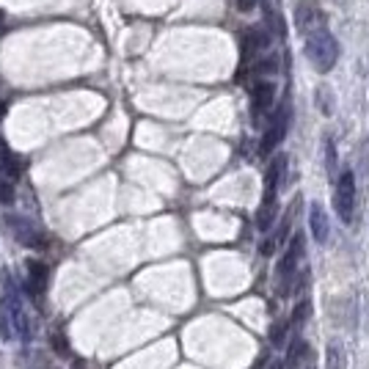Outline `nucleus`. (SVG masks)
Here are the masks:
<instances>
[{
	"label": "nucleus",
	"instance_id": "obj_16",
	"mask_svg": "<svg viewBox=\"0 0 369 369\" xmlns=\"http://www.w3.org/2000/svg\"><path fill=\"white\" fill-rule=\"evenodd\" d=\"M306 353V345H303V339H298L295 345H292V350H289V358H287V364L289 367H298L301 364V355Z\"/></svg>",
	"mask_w": 369,
	"mask_h": 369
},
{
	"label": "nucleus",
	"instance_id": "obj_13",
	"mask_svg": "<svg viewBox=\"0 0 369 369\" xmlns=\"http://www.w3.org/2000/svg\"><path fill=\"white\" fill-rule=\"evenodd\" d=\"M276 3L279 0H262V9H265V20L267 25L279 33V36H284V22H281V14H279V9H276Z\"/></svg>",
	"mask_w": 369,
	"mask_h": 369
},
{
	"label": "nucleus",
	"instance_id": "obj_21",
	"mask_svg": "<svg viewBox=\"0 0 369 369\" xmlns=\"http://www.w3.org/2000/svg\"><path fill=\"white\" fill-rule=\"evenodd\" d=\"M254 6H256V0H237V9L240 11H251Z\"/></svg>",
	"mask_w": 369,
	"mask_h": 369
},
{
	"label": "nucleus",
	"instance_id": "obj_6",
	"mask_svg": "<svg viewBox=\"0 0 369 369\" xmlns=\"http://www.w3.org/2000/svg\"><path fill=\"white\" fill-rule=\"evenodd\" d=\"M295 25H298V31H303V33H314V31H320V28H326V14L320 11V6L317 3H311V0H303L298 9H295Z\"/></svg>",
	"mask_w": 369,
	"mask_h": 369
},
{
	"label": "nucleus",
	"instance_id": "obj_22",
	"mask_svg": "<svg viewBox=\"0 0 369 369\" xmlns=\"http://www.w3.org/2000/svg\"><path fill=\"white\" fill-rule=\"evenodd\" d=\"M267 369H284V364H281V361H273V364H270Z\"/></svg>",
	"mask_w": 369,
	"mask_h": 369
},
{
	"label": "nucleus",
	"instance_id": "obj_23",
	"mask_svg": "<svg viewBox=\"0 0 369 369\" xmlns=\"http://www.w3.org/2000/svg\"><path fill=\"white\" fill-rule=\"evenodd\" d=\"M3 113H6V103H0V119H3Z\"/></svg>",
	"mask_w": 369,
	"mask_h": 369
},
{
	"label": "nucleus",
	"instance_id": "obj_20",
	"mask_svg": "<svg viewBox=\"0 0 369 369\" xmlns=\"http://www.w3.org/2000/svg\"><path fill=\"white\" fill-rule=\"evenodd\" d=\"M306 314H308V303H301V306L295 308V314H292V323H295V326H301V323L306 320Z\"/></svg>",
	"mask_w": 369,
	"mask_h": 369
},
{
	"label": "nucleus",
	"instance_id": "obj_18",
	"mask_svg": "<svg viewBox=\"0 0 369 369\" xmlns=\"http://www.w3.org/2000/svg\"><path fill=\"white\" fill-rule=\"evenodd\" d=\"M11 199H14V187L9 182V177H3L0 180V204H11Z\"/></svg>",
	"mask_w": 369,
	"mask_h": 369
},
{
	"label": "nucleus",
	"instance_id": "obj_11",
	"mask_svg": "<svg viewBox=\"0 0 369 369\" xmlns=\"http://www.w3.org/2000/svg\"><path fill=\"white\" fill-rule=\"evenodd\" d=\"M0 174H3V177H9V180H17V177L22 174L20 157L9 149V144H3V141H0Z\"/></svg>",
	"mask_w": 369,
	"mask_h": 369
},
{
	"label": "nucleus",
	"instance_id": "obj_12",
	"mask_svg": "<svg viewBox=\"0 0 369 369\" xmlns=\"http://www.w3.org/2000/svg\"><path fill=\"white\" fill-rule=\"evenodd\" d=\"M308 224H311V234H314V240L323 246V243L328 240V218H326V212H323V207L320 204H311Z\"/></svg>",
	"mask_w": 369,
	"mask_h": 369
},
{
	"label": "nucleus",
	"instance_id": "obj_8",
	"mask_svg": "<svg viewBox=\"0 0 369 369\" xmlns=\"http://www.w3.org/2000/svg\"><path fill=\"white\" fill-rule=\"evenodd\" d=\"M276 100V85L270 80H256L254 91H251V110H254V119H259L262 113H267L273 108Z\"/></svg>",
	"mask_w": 369,
	"mask_h": 369
},
{
	"label": "nucleus",
	"instance_id": "obj_10",
	"mask_svg": "<svg viewBox=\"0 0 369 369\" xmlns=\"http://www.w3.org/2000/svg\"><path fill=\"white\" fill-rule=\"evenodd\" d=\"M25 267H28V289H31V295L36 301H41V295L47 289V265L39 262V259H28Z\"/></svg>",
	"mask_w": 369,
	"mask_h": 369
},
{
	"label": "nucleus",
	"instance_id": "obj_3",
	"mask_svg": "<svg viewBox=\"0 0 369 369\" xmlns=\"http://www.w3.org/2000/svg\"><path fill=\"white\" fill-rule=\"evenodd\" d=\"M333 204L339 218L350 224L353 221V207H355V177L353 171H342L339 174V182H336V193H333Z\"/></svg>",
	"mask_w": 369,
	"mask_h": 369
},
{
	"label": "nucleus",
	"instance_id": "obj_17",
	"mask_svg": "<svg viewBox=\"0 0 369 369\" xmlns=\"http://www.w3.org/2000/svg\"><path fill=\"white\" fill-rule=\"evenodd\" d=\"M326 168H328V174L336 171V146L331 138H326Z\"/></svg>",
	"mask_w": 369,
	"mask_h": 369
},
{
	"label": "nucleus",
	"instance_id": "obj_5",
	"mask_svg": "<svg viewBox=\"0 0 369 369\" xmlns=\"http://www.w3.org/2000/svg\"><path fill=\"white\" fill-rule=\"evenodd\" d=\"M287 127H289V108L287 105H281V108H279V113L273 116L270 127H267L265 138H262V144H259V152H262V155H270L276 146L284 141Z\"/></svg>",
	"mask_w": 369,
	"mask_h": 369
},
{
	"label": "nucleus",
	"instance_id": "obj_1",
	"mask_svg": "<svg viewBox=\"0 0 369 369\" xmlns=\"http://www.w3.org/2000/svg\"><path fill=\"white\" fill-rule=\"evenodd\" d=\"M284 168H287V157L279 155L273 165L267 168V177H265V196H262V207L256 212V226L259 232H267L273 218H276V193L281 187V180H284Z\"/></svg>",
	"mask_w": 369,
	"mask_h": 369
},
{
	"label": "nucleus",
	"instance_id": "obj_15",
	"mask_svg": "<svg viewBox=\"0 0 369 369\" xmlns=\"http://www.w3.org/2000/svg\"><path fill=\"white\" fill-rule=\"evenodd\" d=\"M270 342H273V348H281V345L287 342V323H273V328H270Z\"/></svg>",
	"mask_w": 369,
	"mask_h": 369
},
{
	"label": "nucleus",
	"instance_id": "obj_4",
	"mask_svg": "<svg viewBox=\"0 0 369 369\" xmlns=\"http://www.w3.org/2000/svg\"><path fill=\"white\" fill-rule=\"evenodd\" d=\"M301 251H303V237L301 234H295L292 237V243H289L287 254L281 256V262H279V287H281V295H287L289 292V284H292V276H295V267H298V259H301Z\"/></svg>",
	"mask_w": 369,
	"mask_h": 369
},
{
	"label": "nucleus",
	"instance_id": "obj_19",
	"mask_svg": "<svg viewBox=\"0 0 369 369\" xmlns=\"http://www.w3.org/2000/svg\"><path fill=\"white\" fill-rule=\"evenodd\" d=\"M317 105L323 108V113H326V116H331V113H333V105H331L328 88H320V91H317Z\"/></svg>",
	"mask_w": 369,
	"mask_h": 369
},
{
	"label": "nucleus",
	"instance_id": "obj_7",
	"mask_svg": "<svg viewBox=\"0 0 369 369\" xmlns=\"http://www.w3.org/2000/svg\"><path fill=\"white\" fill-rule=\"evenodd\" d=\"M9 226H11L14 237H17V240H20L25 248H41V246H44V237H41V232L33 224H31L28 218L11 215V218H9Z\"/></svg>",
	"mask_w": 369,
	"mask_h": 369
},
{
	"label": "nucleus",
	"instance_id": "obj_9",
	"mask_svg": "<svg viewBox=\"0 0 369 369\" xmlns=\"http://www.w3.org/2000/svg\"><path fill=\"white\" fill-rule=\"evenodd\" d=\"M17 314H14V301H11V295L6 292L3 295V301H0V336H3V342H11V339H17Z\"/></svg>",
	"mask_w": 369,
	"mask_h": 369
},
{
	"label": "nucleus",
	"instance_id": "obj_14",
	"mask_svg": "<svg viewBox=\"0 0 369 369\" xmlns=\"http://www.w3.org/2000/svg\"><path fill=\"white\" fill-rule=\"evenodd\" d=\"M326 369H345V350L342 345L331 342L328 350H326Z\"/></svg>",
	"mask_w": 369,
	"mask_h": 369
},
{
	"label": "nucleus",
	"instance_id": "obj_2",
	"mask_svg": "<svg viewBox=\"0 0 369 369\" xmlns=\"http://www.w3.org/2000/svg\"><path fill=\"white\" fill-rule=\"evenodd\" d=\"M306 58L314 63L317 72H331L339 61V44L328 33V28H320L306 36Z\"/></svg>",
	"mask_w": 369,
	"mask_h": 369
}]
</instances>
